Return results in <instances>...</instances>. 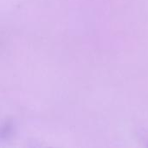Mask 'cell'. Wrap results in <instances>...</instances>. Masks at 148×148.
<instances>
[]
</instances>
